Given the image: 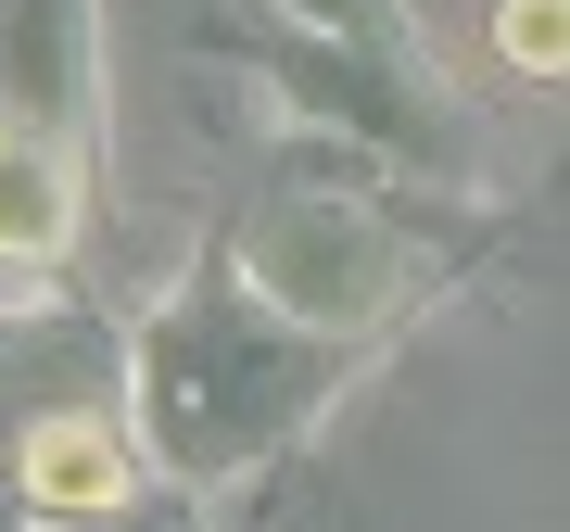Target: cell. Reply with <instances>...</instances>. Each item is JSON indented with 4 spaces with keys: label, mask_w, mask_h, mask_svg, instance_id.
I'll return each instance as SVG.
<instances>
[{
    "label": "cell",
    "mask_w": 570,
    "mask_h": 532,
    "mask_svg": "<svg viewBox=\"0 0 570 532\" xmlns=\"http://www.w3.org/2000/svg\"><path fill=\"white\" fill-rule=\"evenodd\" d=\"M355 368H367V343L266 317L254 292L228 279V254L204 242L140 305V329H127V406L115 418H127V444H140V470L165 494H228V482H254L292 431H317L343 406Z\"/></svg>",
    "instance_id": "1"
},
{
    "label": "cell",
    "mask_w": 570,
    "mask_h": 532,
    "mask_svg": "<svg viewBox=\"0 0 570 532\" xmlns=\"http://www.w3.org/2000/svg\"><path fill=\"white\" fill-rule=\"evenodd\" d=\"M228 279L254 292L266 317L330 329V343H393L406 305L431 292V254L406 242V216L355 204V190H279L254 228H228Z\"/></svg>",
    "instance_id": "2"
},
{
    "label": "cell",
    "mask_w": 570,
    "mask_h": 532,
    "mask_svg": "<svg viewBox=\"0 0 570 532\" xmlns=\"http://www.w3.org/2000/svg\"><path fill=\"white\" fill-rule=\"evenodd\" d=\"M140 444H127V418L102 406V393H63V406H26L13 418V494L26 520H115L127 494H140Z\"/></svg>",
    "instance_id": "3"
},
{
    "label": "cell",
    "mask_w": 570,
    "mask_h": 532,
    "mask_svg": "<svg viewBox=\"0 0 570 532\" xmlns=\"http://www.w3.org/2000/svg\"><path fill=\"white\" fill-rule=\"evenodd\" d=\"M102 115V0H0V127L89 140Z\"/></svg>",
    "instance_id": "4"
},
{
    "label": "cell",
    "mask_w": 570,
    "mask_h": 532,
    "mask_svg": "<svg viewBox=\"0 0 570 532\" xmlns=\"http://www.w3.org/2000/svg\"><path fill=\"white\" fill-rule=\"evenodd\" d=\"M89 242V165L77 140H39V127H0V266H77Z\"/></svg>",
    "instance_id": "5"
},
{
    "label": "cell",
    "mask_w": 570,
    "mask_h": 532,
    "mask_svg": "<svg viewBox=\"0 0 570 532\" xmlns=\"http://www.w3.org/2000/svg\"><path fill=\"white\" fill-rule=\"evenodd\" d=\"M266 13H292L305 39L381 51V63H431V39H419V13H406V0H266Z\"/></svg>",
    "instance_id": "6"
},
{
    "label": "cell",
    "mask_w": 570,
    "mask_h": 532,
    "mask_svg": "<svg viewBox=\"0 0 570 532\" xmlns=\"http://www.w3.org/2000/svg\"><path fill=\"white\" fill-rule=\"evenodd\" d=\"M494 51H508L520 89H558L570 77V0H494Z\"/></svg>",
    "instance_id": "7"
},
{
    "label": "cell",
    "mask_w": 570,
    "mask_h": 532,
    "mask_svg": "<svg viewBox=\"0 0 570 532\" xmlns=\"http://www.w3.org/2000/svg\"><path fill=\"white\" fill-rule=\"evenodd\" d=\"M51 532H204V494H165V482H140L115 520H51Z\"/></svg>",
    "instance_id": "8"
},
{
    "label": "cell",
    "mask_w": 570,
    "mask_h": 532,
    "mask_svg": "<svg viewBox=\"0 0 570 532\" xmlns=\"http://www.w3.org/2000/svg\"><path fill=\"white\" fill-rule=\"evenodd\" d=\"M0 532H39V520H26V494H13V482H0Z\"/></svg>",
    "instance_id": "9"
}]
</instances>
